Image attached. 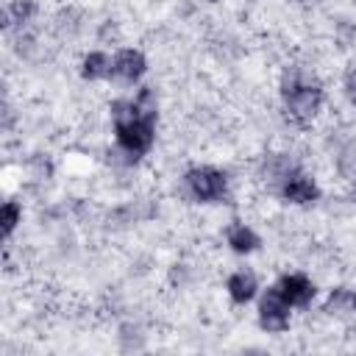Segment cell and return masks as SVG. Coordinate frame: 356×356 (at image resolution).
Segmentation results:
<instances>
[{
    "label": "cell",
    "mask_w": 356,
    "mask_h": 356,
    "mask_svg": "<svg viewBox=\"0 0 356 356\" xmlns=\"http://www.w3.org/2000/svg\"><path fill=\"white\" fill-rule=\"evenodd\" d=\"M284 103H286V111L295 122H306L320 111L323 89L317 83L303 81L298 72H289L284 78Z\"/></svg>",
    "instance_id": "obj_1"
},
{
    "label": "cell",
    "mask_w": 356,
    "mask_h": 356,
    "mask_svg": "<svg viewBox=\"0 0 356 356\" xmlns=\"http://www.w3.org/2000/svg\"><path fill=\"white\" fill-rule=\"evenodd\" d=\"M153 122L156 120H145V117H131V120H122V122H114V131H117V142H120V147L131 156V159H136V156H142V153H147L150 150V145H153Z\"/></svg>",
    "instance_id": "obj_2"
},
{
    "label": "cell",
    "mask_w": 356,
    "mask_h": 356,
    "mask_svg": "<svg viewBox=\"0 0 356 356\" xmlns=\"http://www.w3.org/2000/svg\"><path fill=\"white\" fill-rule=\"evenodd\" d=\"M225 172L217 170V167H192L186 172V186L189 192L203 200V203H211V200H220L225 195Z\"/></svg>",
    "instance_id": "obj_3"
},
{
    "label": "cell",
    "mask_w": 356,
    "mask_h": 356,
    "mask_svg": "<svg viewBox=\"0 0 356 356\" xmlns=\"http://www.w3.org/2000/svg\"><path fill=\"white\" fill-rule=\"evenodd\" d=\"M259 323L270 334H281L289 328V303L278 292V286H270L259 300Z\"/></svg>",
    "instance_id": "obj_4"
},
{
    "label": "cell",
    "mask_w": 356,
    "mask_h": 356,
    "mask_svg": "<svg viewBox=\"0 0 356 356\" xmlns=\"http://www.w3.org/2000/svg\"><path fill=\"white\" fill-rule=\"evenodd\" d=\"M275 286H278V292L284 295V300H286L289 306H306V303L314 298V284H312L306 275H300V273L284 275Z\"/></svg>",
    "instance_id": "obj_5"
},
{
    "label": "cell",
    "mask_w": 356,
    "mask_h": 356,
    "mask_svg": "<svg viewBox=\"0 0 356 356\" xmlns=\"http://www.w3.org/2000/svg\"><path fill=\"white\" fill-rule=\"evenodd\" d=\"M142 72H145V56L139 53V50H120L117 56H114V64H111V75L117 78V81H122V83H134V81H139L142 78Z\"/></svg>",
    "instance_id": "obj_6"
},
{
    "label": "cell",
    "mask_w": 356,
    "mask_h": 356,
    "mask_svg": "<svg viewBox=\"0 0 356 356\" xmlns=\"http://www.w3.org/2000/svg\"><path fill=\"white\" fill-rule=\"evenodd\" d=\"M281 195L289 200V203H312L320 197V189L312 178L300 175V172H292L289 178H284V186H281Z\"/></svg>",
    "instance_id": "obj_7"
},
{
    "label": "cell",
    "mask_w": 356,
    "mask_h": 356,
    "mask_svg": "<svg viewBox=\"0 0 356 356\" xmlns=\"http://www.w3.org/2000/svg\"><path fill=\"white\" fill-rule=\"evenodd\" d=\"M256 289H259V284H256V275L250 270H236L228 278V295L234 303H248L256 295Z\"/></svg>",
    "instance_id": "obj_8"
},
{
    "label": "cell",
    "mask_w": 356,
    "mask_h": 356,
    "mask_svg": "<svg viewBox=\"0 0 356 356\" xmlns=\"http://www.w3.org/2000/svg\"><path fill=\"white\" fill-rule=\"evenodd\" d=\"M111 64H114V61H111L106 53H100V50L86 53V56H83V61H81V75H83L86 81L108 78V75H111Z\"/></svg>",
    "instance_id": "obj_9"
},
{
    "label": "cell",
    "mask_w": 356,
    "mask_h": 356,
    "mask_svg": "<svg viewBox=\"0 0 356 356\" xmlns=\"http://www.w3.org/2000/svg\"><path fill=\"white\" fill-rule=\"evenodd\" d=\"M228 245L236 253H253L259 248V236L248 225H231L228 228Z\"/></svg>",
    "instance_id": "obj_10"
},
{
    "label": "cell",
    "mask_w": 356,
    "mask_h": 356,
    "mask_svg": "<svg viewBox=\"0 0 356 356\" xmlns=\"http://www.w3.org/2000/svg\"><path fill=\"white\" fill-rule=\"evenodd\" d=\"M33 14H36V3H33V0H14V3L3 11V28H8L11 22L22 25V22H28Z\"/></svg>",
    "instance_id": "obj_11"
},
{
    "label": "cell",
    "mask_w": 356,
    "mask_h": 356,
    "mask_svg": "<svg viewBox=\"0 0 356 356\" xmlns=\"http://www.w3.org/2000/svg\"><path fill=\"white\" fill-rule=\"evenodd\" d=\"M19 217H22V209H19V203L8 200V203L3 206V234H6V236H8V234L17 228Z\"/></svg>",
    "instance_id": "obj_12"
},
{
    "label": "cell",
    "mask_w": 356,
    "mask_h": 356,
    "mask_svg": "<svg viewBox=\"0 0 356 356\" xmlns=\"http://www.w3.org/2000/svg\"><path fill=\"white\" fill-rule=\"evenodd\" d=\"M339 170H342L348 178H356V147H348V150L339 156Z\"/></svg>",
    "instance_id": "obj_13"
},
{
    "label": "cell",
    "mask_w": 356,
    "mask_h": 356,
    "mask_svg": "<svg viewBox=\"0 0 356 356\" xmlns=\"http://www.w3.org/2000/svg\"><path fill=\"white\" fill-rule=\"evenodd\" d=\"M345 92H348V97H350V103L356 106V64L345 72Z\"/></svg>",
    "instance_id": "obj_14"
},
{
    "label": "cell",
    "mask_w": 356,
    "mask_h": 356,
    "mask_svg": "<svg viewBox=\"0 0 356 356\" xmlns=\"http://www.w3.org/2000/svg\"><path fill=\"white\" fill-rule=\"evenodd\" d=\"M353 306H356V292H353Z\"/></svg>",
    "instance_id": "obj_15"
}]
</instances>
